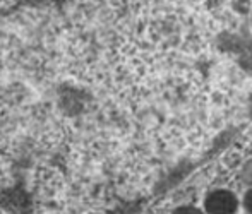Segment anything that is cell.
Returning <instances> with one entry per match:
<instances>
[{
  "mask_svg": "<svg viewBox=\"0 0 252 214\" xmlns=\"http://www.w3.org/2000/svg\"><path fill=\"white\" fill-rule=\"evenodd\" d=\"M204 208L208 214H235L239 199L230 190H213L206 195Z\"/></svg>",
  "mask_w": 252,
  "mask_h": 214,
  "instance_id": "6da1fadb",
  "label": "cell"
},
{
  "mask_svg": "<svg viewBox=\"0 0 252 214\" xmlns=\"http://www.w3.org/2000/svg\"><path fill=\"white\" fill-rule=\"evenodd\" d=\"M172 214H204L201 209L194 208V206H182V208H177Z\"/></svg>",
  "mask_w": 252,
  "mask_h": 214,
  "instance_id": "3957f363",
  "label": "cell"
},
{
  "mask_svg": "<svg viewBox=\"0 0 252 214\" xmlns=\"http://www.w3.org/2000/svg\"><path fill=\"white\" fill-rule=\"evenodd\" d=\"M242 180H244V183H247V185H252V161L247 163L246 166L242 168Z\"/></svg>",
  "mask_w": 252,
  "mask_h": 214,
  "instance_id": "7a4b0ae2",
  "label": "cell"
},
{
  "mask_svg": "<svg viewBox=\"0 0 252 214\" xmlns=\"http://www.w3.org/2000/svg\"><path fill=\"white\" fill-rule=\"evenodd\" d=\"M244 209L249 214H252V188L247 190V194L244 195Z\"/></svg>",
  "mask_w": 252,
  "mask_h": 214,
  "instance_id": "277c9868",
  "label": "cell"
}]
</instances>
